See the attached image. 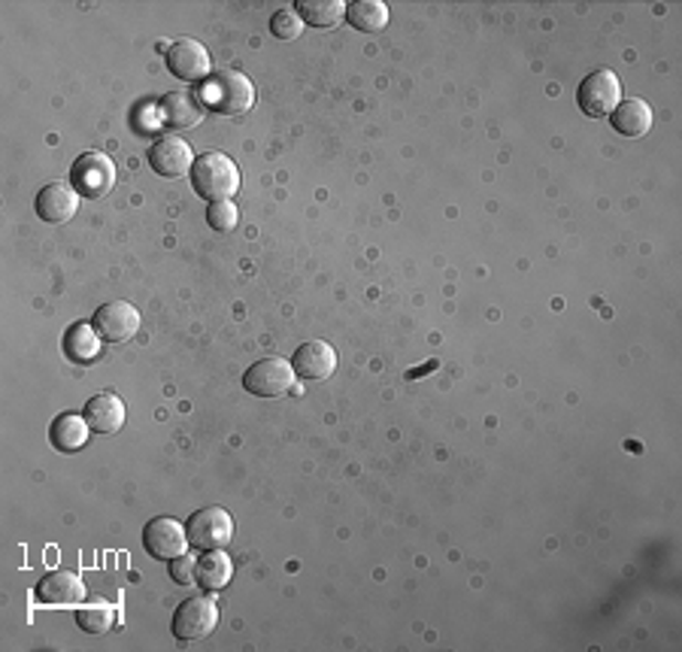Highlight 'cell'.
<instances>
[{"mask_svg": "<svg viewBox=\"0 0 682 652\" xmlns=\"http://www.w3.org/2000/svg\"><path fill=\"white\" fill-rule=\"evenodd\" d=\"M83 416L95 434H116L118 428L125 425V401L116 398L113 391H101L85 403Z\"/></svg>", "mask_w": 682, "mask_h": 652, "instance_id": "2e32d148", "label": "cell"}, {"mask_svg": "<svg viewBox=\"0 0 682 652\" xmlns=\"http://www.w3.org/2000/svg\"><path fill=\"white\" fill-rule=\"evenodd\" d=\"M149 167H153L158 177L179 179L186 177L191 167H195V153H191V146L182 140V137L167 134V137L153 143V149H149Z\"/></svg>", "mask_w": 682, "mask_h": 652, "instance_id": "7c38bea8", "label": "cell"}, {"mask_svg": "<svg viewBox=\"0 0 682 652\" xmlns=\"http://www.w3.org/2000/svg\"><path fill=\"white\" fill-rule=\"evenodd\" d=\"M210 52L203 43L182 36L177 43L167 46V71L174 73L182 83H203L210 76Z\"/></svg>", "mask_w": 682, "mask_h": 652, "instance_id": "ba28073f", "label": "cell"}, {"mask_svg": "<svg viewBox=\"0 0 682 652\" xmlns=\"http://www.w3.org/2000/svg\"><path fill=\"white\" fill-rule=\"evenodd\" d=\"M158 116H161L167 128L191 130L198 128L203 116H207V101L195 95V92H189V88H174V92H167V95L161 97Z\"/></svg>", "mask_w": 682, "mask_h": 652, "instance_id": "30bf717a", "label": "cell"}, {"mask_svg": "<svg viewBox=\"0 0 682 652\" xmlns=\"http://www.w3.org/2000/svg\"><path fill=\"white\" fill-rule=\"evenodd\" d=\"M76 625H80L85 634H106V631L116 625V607L113 604L80 607V610H76Z\"/></svg>", "mask_w": 682, "mask_h": 652, "instance_id": "603a6c76", "label": "cell"}, {"mask_svg": "<svg viewBox=\"0 0 682 652\" xmlns=\"http://www.w3.org/2000/svg\"><path fill=\"white\" fill-rule=\"evenodd\" d=\"M195 570H198V561L191 556H179L170 561V577H174V582H179V586H191V582H195Z\"/></svg>", "mask_w": 682, "mask_h": 652, "instance_id": "484cf974", "label": "cell"}, {"mask_svg": "<svg viewBox=\"0 0 682 652\" xmlns=\"http://www.w3.org/2000/svg\"><path fill=\"white\" fill-rule=\"evenodd\" d=\"M292 368L301 380H328V377H334V370H337V353H334V346L325 344V340H306V344L294 349Z\"/></svg>", "mask_w": 682, "mask_h": 652, "instance_id": "5bb4252c", "label": "cell"}, {"mask_svg": "<svg viewBox=\"0 0 682 652\" xmlns=\"http://www.w3.org/2000/svg\"><path fill=\"white\" fill-rule=\"evenodd\" d=\"M186 532H189V544L203 549V553L207 549H224L234 540V519L222 507H203V511L191 516Z\"/></svg>", "mask_w": 682, "mask_h": 652, "instance_id": "52a82bcc", "label": "cell"}, {"mask_svg": "<svg viewBox=\"0 0 682 652\" xmlns=\"http://www.w3.org/2000/svg\"><path fill=\"white\" fill-rule=\"evenodd\" d=\"M610 122L616 134H622V137H647L655 116H652V107L643 97H631V101H625V104L612 109Z\"/></svg>", "mask_w": 682, "mask_h": 652, "instance_id": "e0dca14e", "label": "cell"}, {"mask_svg": "<svg viewBox=\"0 0 682 652\" xmlns=\"http://www.w3.org/2000/svg\"><path fill=\"white\" fill-rule=\"evenodd\" d=\"M219 625V604L210 595H191L182 604L174 610V638L179 643H195L203 641L212 629Z\"/></svg>", "mask_w": 682, "mask_h": 652, "instance_id": "7a4b0ae2", "label": "cell"}, {"mask_svg": "<svg viewBox=\"0 0 682 652\" xmlns=\"http://www.w3.org/2000/svg\"><path fill=\"white\" fill-rule=\"evenodd\" d=\"M234 577V561L224 549H207L198 558V570H195V582L203 592H222L224 586Z\"/></svg>", "mask_w": 682, "mask_h": 652, "instance_id": "ac0fdd59", "label": "cell"}, {"mask_svg": "<svg viewBox=\"0 0 682 652\" xmlns=\"http://www.w3.org/2000/svg\"><path fill=\"white\" fill-rule=\"evenodd\" d=\"M97 334L104 337L106 344H125L134 334L140 332V313L134 304H125V301H109L104 307L95 313Z\"/></svg>", "mask_w": 682, "mask_h": 652, "instance_id": "4fadbf2b", "label": "cell"}, {"mask_svg": "<svg viewBox=\"0 0 682 652\" xmlns=\"http://www.w3.org/2000/svg\"><path fill=\"white\" fill-rule=\"evenodd\" d=\"M34 210L46 225H64L80 210V191L73 189V182H46L36 191Z\"/></svg>", "mask_w": 682, "mask_h": 652, "instance_id": "8fae6325", "label": "cell"}, {"mask_svg": "<svg viewBox=\"0 0 682 652\" xmlns=\"http://www.w3.org/2000/svg\"><path fill=\"white\" fill-rule=\"evenodd\" d=\"M191 189L210 203L231 201L240 191V170L224 153H203L191 167Z\"/></svg>", "mask_w": 682, "mask_h": 652, "instance_id": "6da1fadb", "label": "cell"}, {"mask_svg": "<svg viewBox=\"0 0 682 652\" xmlns=\"http://www.w3.org/2000/svg\"><path fill=\"white\" fill-rule=\"evenodd\" d=\"M101 334H97L95 325L88 322H76L64 334V356L76 361V365H92L101 356Z\"/></svg>", "mask_w": 682, "mask_h": 652, "instance_id": "d6986e66", "label": "cell"}, {"mask_svg": "<svg viewBox=\"0 0 682 652\" xmlns=\"http://www.w3.org/2000/svg\"><path fill=\"white\" fill-rule=\"evenodd\" d=\"M346 22L361 34H379L389 24V7L382 0H355L346 3Z\"/></svg>", "mask_w": 682, "mask_h": 652, "instance_id": "44dd1931", "label": "cell"}, {"mask_svg": "<svg viewBox=\"0 0 682 652\" xmlns=\"http://www.w3.org/2000/svg\"><path fill=\"white\" fill-rule=\"evenodd\" d=\"M36 601L49 607H76L85 601V586L73 570H52L36 582Z\"/></svg>", "mask_w": 682, "mask_h": 652, "instance_id": "9a60e30c", "label": "cell"}, {"mask_svg": "<svg viewBox=\"0 0 682 652\" xmlns=\"http://www.w3.org/2000/svg\"><path fill=\"white\" fill-rule=\"evenodd\" d=\"M294 368L292 361L285 358H261L252 368L246 370L243 377V389L255 398H280V395H288L294 386Z\"/></svg>", "mask_w": 682, "mask_h": 652, "instance_id": "8992f818", "label": "cell"}, {"mask_svg": "<svg viewBox=\"0 0 682 652\" xmlns=\"http://www.w3.org/2000/svg\"><path fill=\"white\" fill-rule=\"evenodd\" d=\"M294 12L301 15V22L313 28H334L346 19V3L343 0H297Z\"/></svg>", "mask_w": 682, "mask_h": 652, "instance_id": "7402d4cb", "label": "cell"}, {"mask_svg": "<svg viewBox=\"0 0 682 652\" xmlns=\"http://www.w3.org/2000/svg\"><path fill=\"white\" fill-rule=\"evenodd\" d=\"M143 546L146 553L158 561H174V558L186 556L189 549V532L170 516H158L146 528H143Z\"/></svg>", "mask_w": 682, "mask_h": 652, "instance_id": "9c48e42d", "label": "cell"}, {"mask_svg": "<svg viewBox=\"0 0 682 652\" xmlns=\"http://www.w3.org/2000/svg\"><path fill=\"white\" fill-rule=\"evenodd\" d=\"M237 222H240V210L234 201H219L207 207V225L212 231H234Z\"/></svg>", "mask_w": 682, "mask_h": 652, "instance_id": "cb8c5ba5", "label": "cell"}, {"mask_svg": "<svg viewBox=\"0 0 682 652\" xmlns=\"http://www.w3.org/2000/svg\"><path fill=\"white\" fill-rule=\"evenodd\" d=\"M88 422H85V416H76V413H61L55 422H52V428H49V440H52V446L59 452H80L85 446V440H88Z\"/></svg>", "mask_w": 682, "mask_h": 652, "instance_id": "ffe728a7", "label": "cell"}, {"mask_svg": "<svg viewBox=\"0 0 682 652\" xmlns=\"http://www.w3.org/2000/svg\"><path fill=\"white\" fill-rule=\"evenodd\" d=\"M301 31H304V22H301L297 12L294 10L273 12L271 34L276 36V40H294V36H301Z\"/></svg>", "mask_w": 682, "mask_h": 652, "instance_id": "d4e9b609", "label": "cell"}, {"mask_svg": "<svg viewBox=\"0 0 682 652\" xmlns=\"http://www.w3.org/2000/svg\"><path fill=\"white\" fill-rule=\"evenodd\" d=\"M577 104L586 116H591V119L610 116L612 109L622 104V85H619V76L612 71L588 73L577 88Z\"/></svg>", "mask_w": 682, "mask_h": 652, "instance_id": "277c9868", "label": "cell"}, {"mask_svg": "<svg viewBox=\"0 0 682 652\" xmlns=\"http://www.w3.org/2000/svg\"><path fill=\"white\" fill-rule=\"evenodd\" d=\"M71 182L73 189L80 191V198L97 201V198L109 194V189L116 186V165L104 153H85L73 161Z\"/></svg>", "mask_w": 682, "mask_h": 652, "instance_id": "3957f363", "label": "cell"}, {"mask_svg": "<svg viewBox=\"0 0 682 652\" xmlns=\"http://www.w3.org/2000/svg\"><path fill=\"white\" fill-rule=\"evenodd\" d=\"M210 104L224 116H240L255 107V85L246 73L219 71L210 83Z\"/></svg>", "mask_w": 682, "mask_h": 652, "instance_id": "5b68a950", "label": "cell"}]
</instances>
